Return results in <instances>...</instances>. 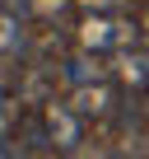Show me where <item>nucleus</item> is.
Returning a JSON list of instances; mask_svg holds the SVG:
<instances>
[{
    "instance_id": "obj_1",
    "label": "nucleus",
    "mask_w": 149,
    "mask_h": 159,
    "mask_svg": "<svg viewBox=\"0 0 149 159\" xmlns=\"http://www.w3.org/2000/svg\"><path fill=\"white\" fill-rule=\"evenodd\" d=\"M74 42L93 56H117V52L144 42V33H140V19H130L126 10H89L74 28Z\"/></svg>"
},
{
    "instance_id": "obj_3",
    "label": "nucleus",
    "mask_w": 149,
    "mask_h": 159,
    "mask_svg": "<svg viewBox=\"0 0 149 159\" xmlns=\"http://www.w3.org/2000/svg\"><path fill=\"white\" fill-rule=\"evenodd\" d=\"M28 52H33L28 19H23L19 10H10V5H0V61H5V66H14V61H23Z\"/></svg>"
},
{
    "instance_id": "obj_2",
    "label": "nucleus",
    "mask_w": 149,
    "mask_h": 159,
    "mask_svg": "<svg viewBox=\"0 0 149 159\" xmlns=\"http://www.w3.org/2000/svg\"><path fill=\"white\" fill-rule=\"evenodd\" d=\"M117 98H121V89L112 84V75H103V80H84V84H70V112L79 117L84 126L89 122H112V112H117Z\"/></svg>"
},
{
    "instance_id": "obj_4",
    "label": "nucleus",
    "mask_w": 149,
    "mask_h": 159,
    "mask_svg": "<svg viewBox=\"0 0 149 159\" xmlns=\"http://www.w3.org/2000/svg\"><path fill=\"white\" fill-rule=\"evenodd\" d=\"M130 0H84V10H126Z\"/></svg>"
}]
</instances>
